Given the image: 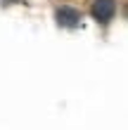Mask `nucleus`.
Here are the masks:
<instances>
[{
    "label": "nucleus",
    "mask_w": 128,
    "mask_h": 130,
    "mask_svg": "<svg viewBox=\"0 0 128 130\" xmlns=\"http://www.w3.org/2000/svg\"><path fill=\"white\" fill-rule=\"evenodd\" d=\"M55 19H57V26H62V28H76V26H81V12L76 10V7H71V5L57 7Z\"/></svg>",
    "instance_id": "1"
},
{
    "label": "nucleus",
    "mask_w": 128,
    "mask_h": 130,
    "mask_svg": "<svg viewBox=\"0 0 128 130\" xmlns=\"http://www.w3.org/2000/svg\"><path fill=\"white\" fill-rule=\"evenodd\" d=\"M116 14V0H95L93 3V17L100 24H109Z\"/></svg>",
    "instance_id": "2"
}]
</instances>
